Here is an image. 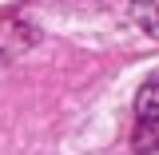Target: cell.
<instances>
[{
	"instance_id": "obj_1",
	"label": "cell",
	"mask_w": 159,
	"mask_h": 155,
	"mask_svg": "<svg viewBox=\"0 0 159 155\" xmlns=\"http://www.w3.org/2000/svg\"><path fill=\"white\" fill-rule=\"evenodd\" d=\"M131 143H135V151H143V155L159 151V68L143 80V88H139V96H135Z\"/></svg>"
},
{
	"instance_id": "obj_2",
	"label": "cell",
	"mask_w": 159,
	"mask_h": 155,
	"mask_svg": "<svg viewBox=\"0 0 159 155\" xmlns=\"http://www.w3.org/2000/svg\"><path fill=\"white\" fill-rule=\"evenodd\" d=\"M131 16L151 40H159V0H131Z\"/></svg>"
}]
</instances>
